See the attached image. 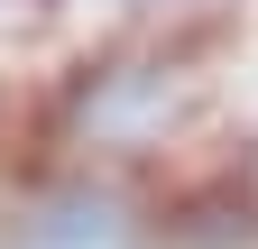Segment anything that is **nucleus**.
<instances>
[{
	"instance_id": "f257e3e1",
	"label": "nucleus",
	"mask_w": 258,
	"mask_h": 249,
	"mask_svg": "<svg viewBox=\"0 0 258 249\" xmlns=\"http://www.w3.org/2000/svg\"><path fill=\"white\" fill-rule=\"evenodd\" d=\"M212 65H221L212 37H194V28H157V19L74 46L64 74L46 83V111H37L46 157L102 166V175H129V184L157 175L175 148L203 139L212 92H221Z\"/></svg>"
},
{
	"instance_id": "f03ea898",
	"label": "nucleus",
	"mask_w": 258,
	"mask_h": 249,
	"mask_svg": "<svg viewBox=\"0 0 258 249\" xmlns=\"http://www.w3.org/2000/svg\"><path fill=\"white\" fill-rule=\"evenodd\" d=\"M10 240L19 249H120L139 240V184L46 157V175L10 194Z\"/></svg>"
},
{
	"instance_id": "7ed1b4c3",
	"label": "nucleus",
	"mask_w": 258,
	"mask_h": 249,
	"mask_svg": "<svg viewBox=\"0 0 258 249\" xmlns=\"http://www.w3.org/2000/svg\"><path fill=\"white\" fill-rule=\"evenodd\" d=\"M240 175H249V194H258V139H249V157H240Z\"/></svg>"
}]
</instances>
